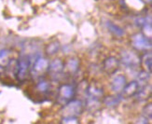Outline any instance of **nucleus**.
I'll use <instances>...</instances> for the list:
<instances>
[{
    "label": "nucleus",
    "instance_id": "1",
    "mask_svg": "<svg viewBox=\"0 0 152 124\" xmlns=\"http://www.w3.org/2000/svg\"><path fill=\"white\" fill-rule=\"evenodd\" d=\"M31 57L28 55L21 56L15 64V77L19 82H24L30 74Z\"/></svg>",
    "mask_w": 152,
    "mask_h": 124
},
{
    "label": "nucleus",
    "instance_id": "2",
    "mask_svg": "<svg viewBox=\"0 0 152 124\" xmlns=\"http://www.w3.org/2000/svg\"><path fill=\"white\" fill-rule=\"evenodd\" d=\"M120 63L126 68L135 69L141 65V57L133 50H125L121 53Z\"/></svg>",
    "mask_w": 152,
    "mask_h": 124
},
{
    "label": "nucleus",
    "instance_id": "3",
    "mask_svg": "<svg viewBox=\"0 0 152 124\" xmlns=\"http://www.w3.org/2000/svg\"><path fill=\"white\" fill-rule=\"evenodd\" d=\"M50 60L48 58L43 56H37L34 60L33 64H31L30 68V74L33 77H41L43 75H46L48 72Z\"/></svg>",
    "mask_w": 152,
    "mask_h": 124
},
{
    "label": "nucleus",
    "instance_id": "4",
    "mask_svg": "<svg viewBox=\"0 0 152 124\" xmlns=\"http://www.w3.org/2000/svg\"><path fill=\"white\" fill-rule=\"evenodd\" d=\"M77 90L74 85L72 84H63L58 89L57 91V102L64 106L66 103L74 99L76 96Z\"/></svg>",
    "mask_w": 152,
    "mask_h": 124
},
{
    "label": "nucleus",
    "instance_id": "5",
    "mask_svg": "<svg viewBox=\"0 0 152 124\" xmlns=\"http://www.w3.org/2000/svg\"><path fill=\"white\" fill-rule=\"evenodd\" d=\"M84 111V104L82 101L73 99L63 106L61 112L63 117H78Z\"/></svg>",
    "mask_w": 152,
    "mask_h": 124
},
{
    "label": "nucleus",
    "instance_id": "6",
    "mask_svg": "<svg viewBox=\"0 0 152 124\" xmlns=\"http://www.w3.org/2000/svg\"><path fill=\"white\" fill-rule=\"evenodd\" d=\"M131 44L135 50L137 51H148L151 49V38L146 36L142 33H137L134 35L131 39Z\"/></svg>",
    "mask_w": 152,
    "mask_h": 124
},
{
    "label": "nucleus",
    "instance_id": "7",
    "mask_svg": "<svg viewBox=\"0 0 152 124\" xmlns=\"http://www.w3.org/2000/svg\"><path fill=\"white\" fill-rule=\"evenodd\" d=\"M64 62H63L61 59H54V60L50 61L47 74L52 80H57L64 74Z\"/></svg>",
    "mask_w": 152,
    "mask_h": 124
},
{
    "label": "nucleus",
    "instance_id": "8",
    "mask_svg": "<svg viewBox=\"0 0 152 124\" xmlns=\"http://www.w3.org/2000/svg\"><path fill=\"white\" fill-rule=\"evenodd\" d=\"M120 65L121 63L118 58H116L115 56H109L103 61L102 67L104 73H107L109 76H112L115 75L118 70L120 69Z\"/></svg>",
    "mask_w": 152,
    "mask_h": 124
},
{
    "label": "nucleus",
    "instance_id": "9",
    "mask_svg": "<svg viewBox=\"0 0 152 124\" xmlns=\"http://www.w3.org/2000/svg\"><path fill=\"white\" fill-rule=\"evenodd\" d=\"M140 84L138 83V81L136 80H133L131 82L126 83V85L124 86V88L122 89L121 93H120L121 95L122 98H131L136 95V93H138V90L140 89Z\"/></svg>",
    "mask_w": 152,
    "mask_h": 124
},
{
    "label": "nucleus",
    "instance_id": "10",
    "mask_svg": "<svg viewBox=\"0 0 152 124\" xmlns=\"http://www.w3.org/2000/svg\"><path fill=\"white\" fill-rule=\"evenodd\" d=\"M127 83V80L126 77L122 74H118L116 77H114V78L112 80L110 87L111 90L116 93H121L122 89L124 88V86Z\"/></svg>",
    "mask_w": 152,
    "mask_h": 124
},
{
    "label": "nucleus",
    "instance_id": "11",
    "mask_svg": "<svg viewBox=\"0 0 152 124\" xmlns=\"http://www.w3.org/2000/svg\"><path fill=\"white\" fill-rule=\"evenodd\" d=\"M79 70V60L76 57L69 58L68 60L64 63V73H66L70 76L76 75Z\"/></svg>",
    "mask_w": 152,
    "mask_h": 124
},
{
    "label": "nucleus",
    "instance_id": "12",
    "mask_svg": "<svg viewBox=\"0 0 152 124\" xmlns=\"http://www.w3.org/2000/svg\"><path fill=\"white\" fill-rule=\"evenodd\" d=\"M86 94L89 98H94V99L101 100L104 97V93L103 88L99 87L96 84H91L86 88Z\"/></svg>",
    "mask_w": 152,
    "mask_h": 124
},
{
    "label": "nucleus",
    "instance_id": "13",
    "mask_svg": "<svg viewBox=\"0 0 152 124\" xmlns=\"http://www.w3.org/2000/svg\"><path fill=\"white\" fill-rule=\"evenodd\" d=\"M11 51L8 49H3L0 50V67L7 68L11 63Z\"/></svg>",
    "mask_w": 152,
    "mask_h": 124
},
{
    "label": "nucleus",
    "instance_id": "14",
    "mask_svg": "<svg viewBox=\"0 0 152 124\" xmlns=\"http://www.w3.org/2000/svg\"><path fill=\"white\" fill-rule=\"evenodd\" d=\"M105 26H107V30L111 33L112 35L118 37H122L125 35V31L123 28H121L120 25L114 23L112 21H107L105 22Z\"/></svg>",
    "mask_w": 152,
    "mask_h": 124
},
{
    "label": "nucleus",
    "instance_id": "15",
    "mask_svg": "<svg viewBox=\"0 0 152 124\" xmlns=\"http://www.w3.org/2000/svg\"><path fill=\"white\" fill-rule=\"evenodd\" d=\"M151 96V87L150 85H144L143 87H140L138 93H136L135 97L138 101L143 102V101H147L148 99H149Z\"/></svg>",
    "mask_w": 152,
    "mask_h": 124
},
{
    "label": "nucleus",
    "instance_id": "16",
    "mask_svg": "<svg viewBox=\"0 0 152 124\" xmlns=\"http://www.w3.org/2000/svg\"><path fill=\"white\" fill-rule=\"evenodd\" d=\"M122 100V97L120 93H117L116 95H109V96H105L103 98V103L105 104L107 106L109 107H114L117 106L118 104H120Z\"/></svg>",
    "mask_w": 152,
    "mask_h": 124
},
{
    "label": "nucleus",
    "instance_id": "17",
    "mask_svg": "<svg viewBox=\"0 0 152 124\" xmlns=\"http://www.w3.org/2000/svg\"><path fill=\"white\" fill-rule=\"evenodd\" d=\"M61 50V44L59 41L54 40L51 41L50 43H49L45 48V52L48 56H53L55 54H57Z\"/></svg>",
    "mask_w": 152,
    "mask_h": 124
},
{
    "label": "nucleus",
    "instance_id": "18",
    "mask_svg": "<svg viewBox=\"0 0 152 124\" xmlns=\"http://www.w3.org/2000/svg\"><path fill=\"white\" fill-rule=\"evenodd\" d=\"M141 64L144 66L145 71L148 72L151 74V67H152V55L150 51H146L145 54L141 57Z\"/></svg>",
    "mask_w": 152,
    "mask_h": 124
},
{
    "label": "nucleus",
    "instance_id": "19",
    "mask_svg": "<svg viewBox=\"0 0 152 124\" xmlns=\"http://www.w3.org/2000/svg\"><path fill=\"white\" fill-rule=\"evenodd\" d=\"M101 106V101L98 99H94V98H89L86 102V107L89 109L91 112H96L97 110L100 109Z\"/></svg>",
    "mask_w": 152,
    "mask_h": 124
},
{
    "label": "nucleus",
    "instance_id": "20",
    "mask_svg": "<svg viewBox=\"0 0 152 124\" xmlns=\"http://www.w3.org/2000/svg\"><path fill=\"white\" fill-rule=\"evenodd\" d=\"M125 5L127 6L128 9H134V10H141L143 9L145 4L142 0H124Z\"/></svg>",
    "mask_w": 152,
    "mask_h": 124
},
{
    "label": "nucleus",
    "instance_id": "21",
    "mask_svg": "<svg viewBox=\"0 0 152 124\" xmlns=\"http://www.w3.org/2000/svg\"><path fill=\"white\" fill-rule=\"evenodd\" d=\"M50 83L49 81L46 80H40L37 84V90L39 91V93H47L50 90Z\"/></svg>",
    "mask_w": 152,
    "mask_h": 124
},
{
    "label": "nucleus",
    "instance_id": "22",
    "mask_svg": "<svg viewBox=\"0 0 152 124\" xmlns=\"http://www.w3.org/2000/svg\"><path fill=\"white\" fill-rule=\"evenodd\" d=\"M60 124H80L77 117H63Z\"/></svg>",
    "mask_w": 152,
    "mask_h": 124
},
{
    "label": "nucleus",
    "instance_id": "23",
    "mask_svg": "<svg viewBox=\"0 0 152 124\" xmlns=\"http://www.w3.org/2000/svg\"><path fill=\"white\" fill-rule=\"evenodd\" d=\"M142 113H143V117H147L148 120H151V117H152V106H151V104H148L144 106V108L142 110Z\"/></svg>",
    "mask_w": 152,
    "mask_h": 124
},
{
    "label": "nucleus",
    "instance_id": "24",
    "mask_svg": "<svg viewBox=\"0 0 152 124\" xmlns=\"http://www.w3.org/2000/svg\"><path fill=\"white\" fill-rule=\"evenodd\" d=\"M134 124H149L148 122V120L147 119V117H139L138 119L135 120Z\"/></svg>",
    "mask_w": 152,
    "mask_h": 124
},
{
    "label": "nucleus",
    "instance_id": "25",
    "mask_svg": "<svg viewBox=\"0 0 152 124\" xmlns=\"http://www.w3.org/2000/svg\"><path fill=\"white\" fill-rule=\"evenodd\" d=\"M142 1L145 5H150L152 3V0H142Z\"/></svg>",
    "mask_w": 152,
    "mask_h": 124
}]
</instances>
